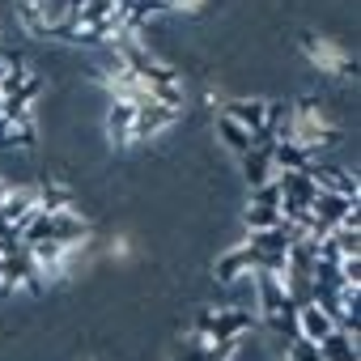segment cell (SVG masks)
<instances>
[{"mask_svg": "<svg viewBox=\"0 0 361 361\" xmlns=\"http://www.w3.org/2000/svg\"><path fill=\"white\" fill-rule=\"evenodd\" d=\"M178 119H183V111H174V106H166L157 98H145V102H136V115H132V128H128V145H145L157 132L174 128Z\"/></svg>", "mask_w": 361, "mask_h": 361, "instance_id": "obj_1", "label": "cell"}, {"mask_svg": "<svg viewBox=\"0 0 361 361\" xmlns=\"http://www.w3.org/2000/svg\"><path fill=\"white\" fill-rule=\"evenodd\" d=\"M353 209H361V204H357L353 196H340V192H319V196L310 200V217H314V221H323L327 230H331V226H340Z\"/></svg>", "mask_w": 361, "mask_h": 361, "instance_id": "obj_2", "label": "cell"}, {"mask_svg": "<svg viewBox=\"0 0 361 361\" xmlns=\"http://www.w3.org/2000/svg\"><path fill=\"white\" fill-rule=\"evenodd\" d=\"M238 170H243L247 192L259 188V183H268V178H276V166H272V153H268V149H247V153L238 157Z\"/></svg>", "mask_w": 361, "mask_h": 361, "instance_id": "obj_3", "label": "cell"}, {"mask_svg": "<svg viewBox=\"0 0 361 361\" xmlns=\"http://www.w3.org/2000/svg\"><path fill=\"white\" fill-rule=\"evenodd\" d=\"M238 276H251V251H247V243L234 247V251H226V255H217V264H213V281L217 285H230Z\"/></svg>", "mask_w": 361, "mask_h": 361, "instance_id": "obj_4", "label": "cell"}, {"mask_svg": "<svg viewBox=\"0 0 361 361\" xmlns=\"http://www.w3.org/2000/svg\"><path fill=\"white\" fill-rule=\"evenodd\" d=\"M331 327H336V323H331V314H327L323 306H314V302L298 306V336H306V340H314V344H319Z\"/></svg>", "mask_w": 361, "mask_h": 361, "instance_id": "obj_5", "label": "cell"}, {"mask_svg": "<svg viewBox=\"0 0 361 361\" xmlns=\"http://www.w3.org/2000/svg\"><path fill=\"white\" fill-rule=\"evenodd\" d=\"M319 353H323V361H361L357 336H348V331H340V327H331V331L319 340Z\"/></svg>", "mask_w": 361, "mask_h": 361, "instance_id": "obj_6", "label": "cell"}, {"mask_svg": "<svg viewBox=\"0 0 361 361\" xmlns=\"http://www.w3.org/2000/svg\"><path fill=\"white\" fill-rule=\"evenodd\" d=\"M213 132H217V140H221L230 153H238V157L251 149V132H247L243 123H234L226 111H217V119H213Z\"/></svg>", "mask_w": 361, "mask_h": 361, "instance_id": "obj_7", "label": "cell"}, {"mask_svg": "<svg viewBox=\"0 0 361 361\" xmlns=\"http://www.w3.org/2000/svg\"><path fill=\"white\" fill-rule=\"evenodd\" d=\"M221 111H226L234 123H243L247 132H255V128L264 123V98H230Z\"/></svg>", "mask_w": 361, "mask_h": 361, "instance_id": "obj_8", "label": "cell"}, {"mask_svg": "<svg viewBox=\"0 0 361 361\" xmlns=\"http://www.w3.org/2000/svg\"><path fill=\"white\" fill-rule=\"evenodd\" d=\"M310 161H314V153L306 145H298V140H276V149H272V166L276 170H306Z\"/></svg>", "mask_w": 361, "mask_h": 361, "instance_id": "obj_9", "label": "cell"}, {"mask_svg": "<svg viewBox=\"0 0 361 361\" xmlns=\"http://www.w3.org/2000/svg\"><path fill=\"white\" fill-rule=\"evenodd\" d=\"M276 221H285L276 204H247V209H243V226H247V230H268V226H276Z\"/></svg>", "mask_w": 361, "mask_h": 361, "instance_id": "obj_10", "label": "cell"}, {"mask_svg": "<svg viewBox=\"0 0 361 361\" xmlns=\"http://www.w3.org/2000/svg\"><path fill=\"white\" fill-rule=\"evenodd\" d=\"M285 361H323V353H319V344H314V340L293 336V340H289V348H285Z\"/></svg>", "mask_w": 361, "mask_h": 361, "instance_id": "obj_11", "label": "cell"}, {"mask_svg": "<svg viewBox=\"0 0 361 361\" xmlns=\"http://www.w3.org/2000/svg\"><path fill=\"white\" fill-rule=\"evenodd\" d=\"M9 149H22V123L0 115V153H9Z\"/></svg>", "mask_w": 361, "mask_h": 361, "instance_id": "obj_12", "label": "cell"}, {"mask_svg": "<svg viewBox=\"0 0 361 361\" xmlns=\"http://www.w3.org/2000/svg\"><path fill=\"white\" fill-rule=\"evenodd\" d=\"M5 196H9V183H5V178H0V204H5Z\"/></svg>", "mask_w": 361, "mask_h": 361, "instance_id": "obj_13", "label": "cell"}, {"mask_svg": "<svg viewBox=\"0 0 361 361\" xmlns=\"http://www.w3.org/2000/svg\"><path fill=\"white\" fill-rule=\"evenodd\" d=\"M0 81H5V64H0Z\"/></svg>", "mask_w": 361, "mask_h": 361, "instance_id": "obj_14", "label": "cell"}, {"mask_svg": "<svg viewBox=\"0 0 361 361\" xmlns=\"http://www.w3.org/2000/svg\"><path fill=\"white\" fill-rule=\"evenodd\" d=\"M0 102H5V98H0Z\"/></svg>", "mask_w": 361, "mask_h": 361, "instance_id": "obj_15", "label": "cell"}]
</instances>
